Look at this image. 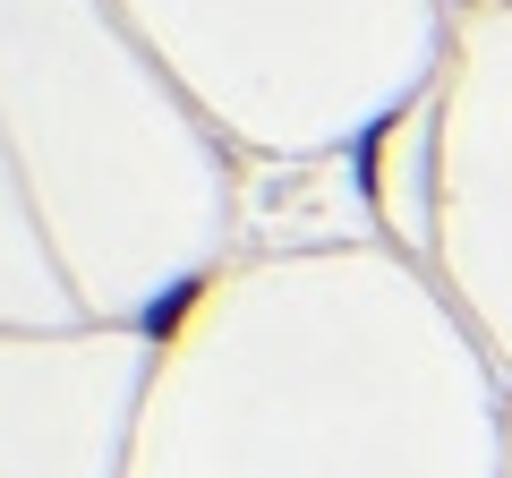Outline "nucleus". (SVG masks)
<instances>
[{"instance_id": "1", "label": "nucleus", "mask_w": 512, "mask_h": 478, "mask_svg": "<svg viewBox=\"0 0 512 478\" xmlns=\"http://www.w3.org/2000/svg\"><path fill=\"white\" fill-rule=\"evenodd\" d=\"M205 299H214V274H180V282H163V291H154L146 308H137V333H146L154 350H171L188 325H197V308H205Z\"/></svg>"}, {"instance_id": "2", "label": "nucleus", "mask_w": 512, "mask_h": 478, "mask_svg": "<svg viewBox=\"0 0 512 478\" xmlns=\"http://www.w3.org/2000/svg\"><path fill=\"white\" fill-rule=\"evenodd\" d=\"M402 120V111H393ZM393 120H376V129L350 146V163H359V197H384V137H393Z\"/></svg>"}]
</instances>
